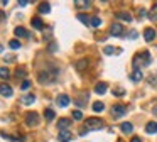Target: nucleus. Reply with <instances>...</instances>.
Segmentation results:
<instances>
[{
  "instance_id": "f257e3e1",
  "label": "nucleus",
  "mask_w": 157,
  "mask_h": 142,
  "mask_svg": "<svg viewBox=\"0 0 157 142\" xmlns=\"http://www.w3.org/2000/svg\"><path fill=\"white\" fill-rule=\"evenodd\" d=\"M56 71H41V73L37 74V80H39V83H42V85H46V83H52V81L56 80Z\"/></svg>"
},
{
  "instance_id": "f03ea898",
  "label": "nucleus",
  "mask_w": 157,
  "mask_h": 142,
  "mask_svg": "<svg viewBox=\"0 0 157 142\" xmlns=\"http://www.w3.org/2000/svg\"><path fill=\"white\" fill-rule=\"evenodd\" d=\"M86 128H90V130H100V128H103V120L101 118H96V117H91L86 120Z\"/></svg>"
},
{
  "instance_id": "7ed1b4c3",
  "label": "nucleus",
  "mask_w": 157,
  "mask_h": 142,
  "mask_svg": "<svg viewBox=\"0 0 157 142\" xmlns=\"http://www.w3.org/2000/svg\"><path fill=\"white\" fill-rule=\"evenodd\" d=\"M25 124H27L29 127L37 125L39 124V115L36 113V112H29V113H25Z\"/></svg>"
},
{
  "instance_id": "20e7f679",
  "label": "nucleus",
  "mask_w": 157,
  "mask_h": 142,
  "mask_svg": "<svg viewBox=\"0 0 157 142\" xmlns=\"http://www.w3.org/2000/svg\"><path fill=\"white\" fill-rule=\"evenodd\" d=\"M125 113H127V108L123 107V105H113V107H112V115H113L115 118L123 117Z\"/></svg>"
},
{
  "instance_id": "39448f33",
  "label": "nucleus",
  "mask_w": 157,
  "mask_h": 142,
  "mask_svg": "<svg viewBox=\"0 0 157 142\" xmlns=\"http://www.w3.org/2000/svg\"><path fill=\"white\" fill-rule=\"evenodd\" d=\"M110 34H112L113 37H120L123 34V27H122V24H118V22H113L112 24V27H110Z\"/></svg>"
},
{
  "instance_id": "423d86ee",
  "label": "nucleus",
  "mask_w": 157,
  "mask_h": 142,
  "mask_svg": "<svg viewBox=\"0 0 157 142\" xmlns=\"http://www.w3.org/2000/svg\"><path fill=\"white\" fill-rule=\"evenodd\" d=\"M0 95L2 97H12L14 95V90L10 88V85H7V83H0Z\"/></svg>"
},
{
  "instance_id": "0eeeda50",
  "label": "nucleus",
  "mask_w": 157,
  "mask_h": 142,
  "mask_svg": "<svg viewBox=\"0 0 157 142\" xmlns=\"http://www.w3.org/2000/svg\"><path fill=\"white\" fill-rule=\"evenodd\" d=\"M58 139H59V142H69L73 139V134L68 130V128H66V130H59Z\"/></svg>"
},
{
  "instance_id": "6e6552de",
  "label": "nucleus",
  "mask_w": 157,
  "mask_h": 142,
  "mask_svg": "<svg viewBox=\"0 0 157 142\" xmlns=\"http://www.w3.org/2000/svg\"><path fill=\"white\" fill-rule=\"evenodd\" d=\"M56 103H58L59 107H68V105H69V97H68L66 93L58 95V98H56Z\"/></svg>"
},
{
  "instance_id": "1a4fd4ad",
  "label": "nucleus",
  "mask_w": 157,
  "mask_h": 142,
  "mask_svg": "<svg viewBox=\"0 0 157 142\" xmlns=\"http://www.w3.org/2000/svg\"><path fill=\"white\" fill-rule=\"evenodd\" d=\"M144 39H145L147 42L154 41V39H155V30H154L152 27H147V29L144 30Z\"/></svg>"
},
{
  "instance_id": "9d476101",
  "label": "nucleus",
  "mask_w": 157,
  "mask_h": 142,
  "mask_svg": "<svg viewBox=\"0 0 157 142\" xmlns=\"http://www.w3.org/2000/svg\"><path fill=\"white\" fill-rule=\"evenodd\" d=\"M106 88H108V85H106V83H96V86H95V93H98V95H105V93H106Z\"/></svg>"
},
{
  "instance_id": "9b49d317",
  "label": "nucleus",
  "mask_w": 157,
  "mask_h": 142,
  "mask_svg": "<svg viewBox=\"0 0 157 142\" xmlns=\"http://www.w3.org/2000/svg\"><path fill=\"white\" fill-rule=\"evenodd\" d=\"M115 17H117V19L125 20V22H132V15H130L128 12H117V14H115Z\"/></svg>"
},
{
  "instance_id": "f8f14e48",
  "label": "nucleus",
  "mask_w": 157,
  "mask_h": 142,
  "mask_svg": "<svg viewBox=\"0 0 157 142\" xmlns=\"http://www.w3.org/2000/svg\"><path fill=\"white\" fill-rule=\"evenodd\" d=\"M37 10L41 14H49V12H51V5H49L48 2H41V3H39V7H37Z\"/></svg>"
},
{
  "instance_id": "ddd939ff",
  "label": "nucleus",
  "mask_w": 157,
  "mask_h": 142,
  "mask_svg": "<svg viewBox=\"0 0 157 142\" xmlns=\"http://www.w3.org/2000/svg\"><path fill=\"white\" fill-rule=\"evenodd\" d=\"M71 125V120L69 118H59V122H58V127L61 128V130H66V128Z\"/></svg>"
},
{
  "instance_id": "4468645a",
  "label": "nucleus",
  "mask_w": 157,
  "mask_h": 142,
  "mask_svg": "<svg viewBox=\"0 0 157 142\" xmlns=\"http://www.w3.org/2000/svg\"><path fill=\"white\" fill-rule=\"evenodd\" d=\"M31 24H32V27H34V29H37V30L44 29V24H42V20L39 19V17H34V19L31 20Z\"/></svg>"
},
{
  "instance_id": "2eb2a0df",
  "label": "nucleus",
  "mask_w": 157,
  "mask_h": 142,
  "mask_svg": "<svg viewBox=\"0 0 157 142\" xmlns=\"http://www.w3.org/2000/svg\"><path fill=\"white\" fill-rule=\"evenodd\" d=\"M145 130L147 134H157V122H149L145 125Z\"/></svg>"
},
{
  "instance_id": "dca6fc26",
  "label": "nucleus",
  "mask_w": 157,
  "mask_h": 142,
  "mask_svg": "<svg viewBox=\"0 0 157 142\" xmlns=\"http://www.w3.org/2000/svg\"><path fill=\"white\" fill-rule=\"evenodd\" d=\"M88 63H90L88 59H79V61H76L75 68H76L78 71H83V69H86V66H88Z\"/></svg>"
},
{
  "instance_id": "f3484780",
  "label": "nucleus",
  "mask_w": 157,
  "mask_h": 142,
  "mask_svg": "<svg viewBox=\"0 0 157 142\" xmlns=\"http://www.w3.org/2000/svg\"><path fill=\"white\" fill-rule=\"evenodd\" d=\"M34 101H36V95H32V93H27L22 97V103H25V105H31Z\"/></svg>"
},
{
  "instance_id": "a211bd4d",
  "label": "nucleus",
  "mask_w": 157,
  "mask_h": 142,
  "mask_svg": "<svg viewBox=\"0 0 157 142\" xmlns=\"http://www.w3.org/2000/svg\"><path fill=\"white\" fill-rule=\"evenodd\" d=\"M120 128H122V132H123V134H130V132L133 130V125L130 124V122H123V124L120 125Z\"/></svg>"
},
{
  "instance_id": "6ab92c4d",
  "label": "nucleus",
  "mask_w": 157,
  "mask_h": 142,
  "mask_svg": "<svg viewBox=\"0 0 157 142\" xmlns=\"http://www.w3.org/2000/svg\"><path fill=\"white\" fill-rule=\"evenodd\" d=\"M15 36L17 37H29V32L24 27H15Z\"/></svg>"
},
{
  "instance_id": "aec40b11",
  "label": "nucleus",
  "mask_w": 157,
  "mask_h": 142,
  "mask_svg": "<svg viewBox=\"0 0 157 142\" xmlns=\"http://www.w3.org/2000/svg\"><path fill=\"white\" fill-rule=\"evenodd\" d=\"M130 80L135 81V83H137V81H140V80H142V71H140V69H133V73L130 74Z\"/></svg>"
},
{
  "instance_id": "412c9836",
  "label": "nucleus",
  "mask_w": 157,
  "mask_h": 142,
  "mask_svg": "<svg viewBox=\"0 0 157 142\" xmlns=\"http://www.w3.org/2000/svg\"><path fill=\"white\" fill-rule=\"evenodd\" d=\"M140 57H142V63H144V66H149L150 64V54H149V51H144L142 54H140Z\"/></svg>"
},
{
  "instance_id": "4be33fe9",
  "label": "nucleus",
  "mask_w": 157,
  "mask_h": 142,
  "mask_svg": "<svg viewBox=\"0 0 157 142\" xmlns=\"http://www.w3.org/2000/svg\"><path fill=\"white\" fill-rule=\"evenodd\" d=\"M44 117H46V120H54V117H56L54 110H51V108H46V112H44Z\"/></svg>"
},
{
  "instance_id": "5701e85b",
  "label": "nucleus",
  "mask_w": 157,
  "mask_h": 142,
  "mask_svg": "<svg viewBox=\"0 0 157 142\" xmlns=\"http://www.w3.org/2000/svg\"><path fill=\"white\" fill-rule=\"evenodd\" d=\"M147 15H149V19H150V20H157V5H154L152 9H150V12L147 14Z\"/></svg>"
},
{
  "instance_id": "b1692460",
  "label": "nucleus",
  "mask_w": 157,
  "mask_h": 142,
  "mask_svg": "<svg viewBox=\"0 0 157 142\" xmlns=\"http://www.w3.org/2000/svg\"><path fill=\"white\" fill-rule=\"evenodd\" d=\"M90 24H91L93 27H100L101 26V19H100V17H91V19H90Z\"/></svg>"
},
{
  "instance_id": "393cba45",
  "label": "nucleus",
  "mask_w": 157,
  "mask_h": 142,
  "mask_svg": "<svg viewBox=\"0 0 157 142\" xmlns=\"http://www.w3.org/2000/svg\"><path fill=\"white\" fill-rule=\"evenodd\" d=\"M103 108H105L103 101H95V103H93V112H101Z\"/></svg>"
},
{
  "instance_id": "a878e982",
  "label": "nucleus",
  "mask_w": 157,
  "mask_h": 142,
  "mask_svg": "<svg viewBox=\"0 0 157 142\" xmlns=\"http://www.w3.org/2000/svg\"><path fill=\"white\" fill-rule=\"evenodd\" d=\"M147 81H149L152 86H155L157 85V73H152V74H149V78H147Z\"/></svg>"
},
{
  "instance_id": "bb28decb",
  "label": "nucleus",
  "mask_w": 157,
  "mask_h": 142,
  "mask_svg": "<svg viewBox=\"0 0 157 142\" xmlns=\"http://www.w3.org/2000/svg\"><path fill=\"white\" fill-rule=\"evenodd\" d=\"M9 76H10V73H9L7 68H0V78H2V80H7Z\"/></svg>"
},
{
  "instance_id": "cd10ccee",
  "label": "nucleus",
  "mask_w": 157,
  "mask_h": 142,
  "mask_svg": "<svg viewBox=\"0 0 157 142\" xmlns=\"http://www.w3.org/2000/svg\"><path fill=\"white\" fill-rule=\"evenodd\" d=\"M103 53H105L106 56H110V54H115L117 49H115L113 46H106V47H103Z\"/></svg>"
},
{
  "instance_id": "c85d7f7f",
  "label": "nucleus",
  "mask_w": 157,
  "mask_h": 142,
  "mask_svg": "<svg viewBox=\"0 0 157 142\" xmlns=\"http://www.w3.org/2000/svg\"><path fill=\"white\" fill-rule=\"evenodd\" d=\"M9 46H10L12 49H19V47H21V42H19L17 39H12L10 42H9Z\"/></svg>"
},
{
  "instance_id": "c756f323",
  "label": "nucleus",
  "mask_w": 157,
  "mask_h": 142,
  "mask_svg": "<svg viewBox=\"0 0 157 142\" xmlns=\"http://www.w3.org/2000/svg\"><path fill=\"white\" fill-rule=\"evenodd\" d=\"M71 115H73V118H75V120H81V118H83V113H81V110H75Z\"/></svg>"
},
{
  "instance_id": "7c9ffc66",
  "label": "nucleus",
  "mask_w": 157,
  "mask_h": 142,
  "mask_svg": "<svg viewBox=\"0 0 157 142\" xmlns=\"http://www.w3.org/2000/svg\"><path fill=\"white\" fill-rule=\"evenodd\" d=\"M78 19L81 20L83 24H90V19H88V15H85V14H78Z\"/></svg>"
},
{
  "instance_id": "2f4dec72",
  "label": "nucleus",
  "mask_w": 157,
  "mask_h": 142,
  "mask_svg": "<svg viewBox=\"0 0 157 142\" xmlns=\"http://www.w3.org/2000/svg\"><path fill=\"white\" fill-rule=\"evenodd\" d=\"M29 86H31V81H29V80H24V81H22V86H21V88H22L24 91L29 90Z\"/></svg>"
},
{
  "instance_id": "473e14b6",
  "label": "nucleus",
  "mask_w": 157,
  "mask_h": 142,
  "mask_svg": "<svg viewBox=\"0 0 157 142\" xmlns=\"http://www.w3.org/2000/svg\"><path fill=\"white\" fill-rule=\"evenodd\" d=\"M15 73H17V78H24L25 76V71L22 69V68H17V71H15Z\"/></svg>"
},
{
  "instance_id": "72a5a7b5",
  "label": "nucleus",
  "mask_w": 157,
  "mask_h": 142,
  "mask_svg": "<svg viewBox=\"0 0 157 142\" xmlns=\"http://www.w3.org/2000/svg\"><path fill=\"white\" fill-rule=\"evenodd\" d=\"M113 95H115V97H123V95H125V90H113Z\"/></svg>"
},
{
  "instance_id": "f704fd0d",
  "label": "nucleus",
  "mask_w": 157,
  "mask_h": 142,
  "mask_svg": "<svg viewBox=\"0 0 157 142\" xmlns=\"http://www.w3.org/2000/svg\"><path fill=\"white\" fill-rule=\"evenodd\" d=\"M76 5H79V7H88L90 5V2H81V0H76Z\"/></svg>"
},
{
  "instance_id": "c9c22d12",
  "label": "nucleus",
  "mask_w": 157,
  "mask_h": 142,
  "mask_svg": "<svg viewBox=\"0 0 157 142\" xmlns=\"http://www.w3.org/2000/svg\"><path fill=\"white\" fill-rule=\"evenodd\" d=\"M128 37H132V39H137V37H139V32H137V30H132V32L128 34Z\"/></svg>"
},
{
  "instance_id": "e433bc0d",
  "label": "nucleus",
  "mask_w": 157,
  "mask_h": 142,
  "mask_svg": "<svg viewBox=\"0 0 157 142\" xmlns=\"http://www.w3.org/2000/svg\"><path fill=\"white\" fill-rule=\"evenodd\" d=\"M5 20V12L4 10H0V22H4Z\"/></svg>"
},
{
  "instance_id": "4c0bfd02",
  "label": "nucleus",
  "mask_w": 157,
  "mask_h": 142,
  "mask_svg": "<svg viewBox=\"0 0 157 142\" xmlns=\"http://www.w3.org/2000/svg\"><path fill=\"white\" fill-rule=\"evenodd\" d=\"M27 0H21V2H19V5H21V7H25V5H27Z\"/></svg>"
},
{
  "instance_id": "58836bf2",
  "label": "nucleus",
  "mask_w": 157,
  "mask_h": 142,
  "mask_svg": "<svg viewBox=\"0 0 157 142\" xmlns=\"http://www.w3.org/2000/svg\"><path fill=\"white\" fill-rule=\"evenodd\" d=\"M139 15H140V17H145V15H147V12L142 9V10H139Z\"/></svg>"
},
{
  "instance_id": "ea45409f",
  "label": "nucleus",
  "mask_w": 157,
  "mask_h": 142,
  "mask_svg": "<svg viewBox=\"0 0 157 142\" xmlns=\"http://www.w3.org/2000/svg\"><path fill=\"white\" fill-rule=\"evenodd\" d=\"M130 142H142V140H140L139 137H133V139H132V140H130Z\"/></svg>"
},
{
  "instance_id": "a19ab883",
  "label": "nucleus",
  "mask_w": 157,
  "mask_h": 142,
  "mask_svg": "<svg viewBox=\"0 0 157 142\" xmlns=\"http://www.w3.org/2000/svg\"><path fill=\"white\" fill-rule=\"evenodd\" d=\"M154 113L157 115V105H155V107H154Z\"/></svg>"
},
{
  "instance_id": "79ce46f5",
  "label": "nucleus",
  "mask_w": 157,
  "mask_h": 142,
  "mask_svg": "<svg viewBox=\"0 0 157 142\" xmlns=\"http://www.w3.org/2000/svg\"><path fill=\"white\" fill-rule=\"evenodd\" d=\"M2 51H4V46H2V44H0V53H2Z\"/></svg>"
}]
</instances>
